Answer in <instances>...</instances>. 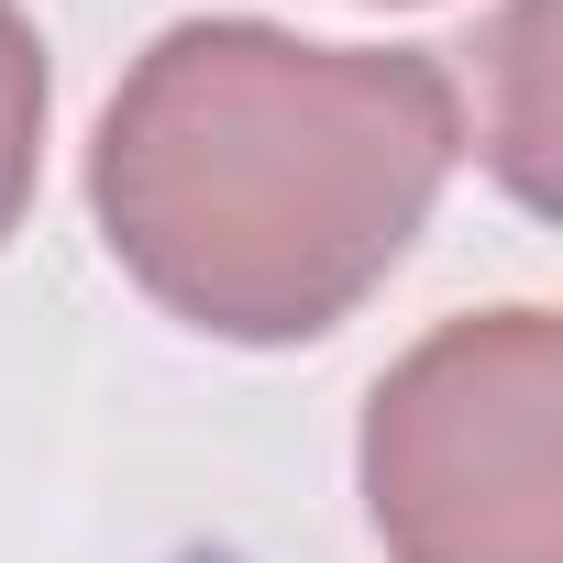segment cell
Masks as SVG:
<instances>
[{
    "mask_svg": "<svg viewBox=\"0 0 563 563\" xmlns=\"http://www.w3.org/2000/svg\"><path fill=\"white\" fill-rule=\"evenodd\" d=\"M464 166V89L420 45L166 23L89 144V210L133 288L210 343L343 332Z\"/></svg>",
    "mask_w": 563,
    "mask_h": 563,
    "instance_id": "1",
    "label": "cell"
},
{
    "mask_svg": "<svg viewBox=\"0 0 563 563\" xmlns=\"http://www.w3.org/2000/svg\"><path fill=\"white\" fill-rule=\"evenodd\" d=\"M354 464L387 563H563V321L508 299L409 343Z\"/></svg>",
    "mask_w": 563,
    "mask_h": 563,
    "instance_id": "2",
    "label": "cell"
},
{
    "mask_svg": "<svg viewBox=\"0 0 563 563\" xmlns=\"http://www.w3.org/2000/svg\"><path fill=\"white\" fill-rule=\"evenodd\" d=\"M45 100H56V78H45V34H34L23 0H0V243L23 232L34 177H45Z\"/></svg>",
    "mask_w": 563,
    "mask_h": 563,
    "instance_id": "3",
    "label": "cell"
}]
</instances>
